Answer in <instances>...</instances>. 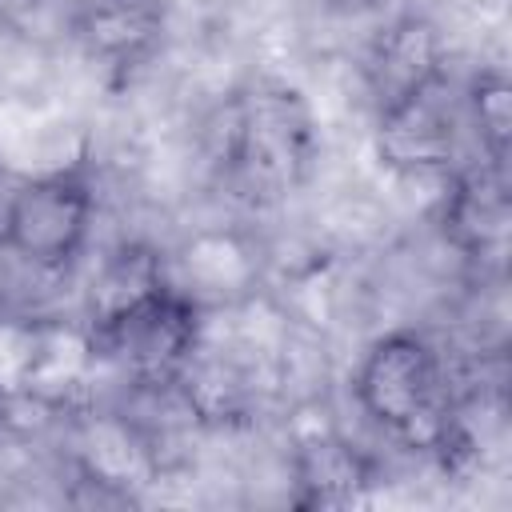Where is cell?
Instances as JSON below:
<instances>
[{"mask_svg":"<svg viewBox=\"0 0 512 512\" xmlns=\"http://www.w3.org/2000/svg\"><path fill=\"white\" fill-rule=\"evenodd\" d=\"M352 400L368 424L412 448H444L452 396L440 348L416 328L376 336L352 368Z\"/></svg>","mask_w":512,"mask_h":512,"instance_id":"obj_1","label":"cell"},{"mask_svg":"<svg viewBox=\"0 0 512 512\" xmlns=\"http://www.w3.org/2000/svg\"><path fill=\"white\" fill-rule=\"evenodd\" d=\"M316 148V116L288 84L260 80L224 104L220 164L252 196L296 192L316 164Z\"/></svg>","mask_w":512,"mask_h":512,"instance_id":"obj_2","label":"cell"},{"mask_svg":"<svg viewBox=\"0 0 512 512\" xmlns=\"http://www.w3.org/2000/svg\"><path fill=\"white\" fill-rule=\"evenodd\" d=\"M96 224L92 180L76 168L24 176L0 208V244L32 272H68Z\"/></svg>","mask_w":512,"mask_h":512,"instance_id":"obj_3","label":"cell"},{"mask_svg":"<svg viewBox=\"0 0 512 512\" xmlns=\"http://www.w3.org/2000/svg\"><path fill=\"white\" fill-rule=\"evenodd\" d=\"M200 328L204 320L196 296L168 280L128 312L92 328V344L124 372L156 384L180 376L192 364V352L200 348Z\"/></svg>","mask_w":512,"mask_h":512,"instance_id":"obj_4","label":"cell"},{"mask_svg":"<svg viewBox=\"0 0 512 512\" xmlns=\"http://www.w3.org/2000/svg\"><path fill=\"white\" fill-rule=\"evenodd\" d=\"M376 160L400 176H436L460 164L464 112L460 92L448 76L408 92L404 100L376 112L372 128Z\"/></svg>","mask_w":512,"mask_h":512,"instance_id":"obj_5","label":"cell"},{"mask_svg":"<svg viewBox=\"0 0 512 512\" xmlns=\"http://www.w3.org/2000/svg\"><path fill=\"white\" fill-rule=\"evenodd\" d=\"M168 24V0H76L68 16V36L92 64L128 72L160 52Z\"/></svg>","mask_w":512,"mask_h":512,"instance_id":"obj_6","label":"cell"},{"mask_svg":"<svg viewBox=\"0 0 512 512\" xmlns=\"http://www.w3.org/2000/svg\"><path fill=\"white\" fill-rule=\"evenodd\" d=\"M448 176L452 180H448V192L440 200L444 240L468 260L500 256L508 244V224H512V200H508L504 168L476 160V164H456Z\"/></svg>","mask_w":512,"mask_h":512,"instance_id":"obj_7","label":"cell"},{"mask_svg":"<svg viewBox=\"0 0 512 512\" xmlns=\"http://www.w3.org/2000/svg\"><path fill=\"white\" fill-rule=\"evenodd\" d=\"M440 76H448L444 36L420 12L396 16L368 44L364 84H368V96H372V112L404 100L408 92H416V88H424V84H432Z\"/></svg>","mask_w":512,"mask_h":512,"instance_id":"obj_8","label":"cell"},{"mask_svg":"<svg viewBox=\"0 0 512 512\" xmlns=\"http://www.w3.org/2000/svg\"><path fill=\"white\" fill-rule=\"evenodd\" d=\"M376 488V460L336 436L312 432L292 452V504L296 508H348Z\"/></svg>","mask_w":512,"mask_h":512,"instance_id":"obj_9","label":"cell"},{"mask_svg":"<svg viewBox=\"0 0 512 512\" xmlns=\"http://www.w3.org/2000/svg\"><path fill=\"white\" fill-rule=\"evenodd\" d=\"M172 276L164 268V256L148 244H120L112 248L96 272H92V284H88V296H84V320H88V332L108 324L112 316L128 312L132 304H140L144 296H152L156 288H164Z\"/></svg>","mask_w":512,"mask_h":512,"instance_id":"obj_10","label":"cell"},{"mask_svg":"<svg viewBox=\"0 0 512 512\" xmlns=\"http://www.w3.org/2000/svg\"><path fill=\"white\" fill-rule=\"evenodd\" d=\"M460 112L464 128L472 132L480 156L496 168H508V144H512V84L504 68H480L460 88Z\"/></svg>","mask_w":512,"mask_h":512,"instance_id":"obj_11","label":"cell"}]
</instances>
